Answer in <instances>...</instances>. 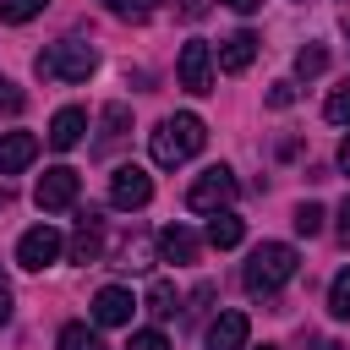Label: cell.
<instances>
[{
  "label": "cell",
  "mask_w": 350,
  "mask_h": 350,
  "mask_svg": "<svg viewBox=\"0 0 350 350\" xmlns=\"http://www.w3.org/2000/svg\"><path fill=\"white\" fill-rule=\"evenodd\" d=\"M0 208H11V191H5V186H0Z\"/></svg>",
  "instance_id": "cell-34"
},
{
  "label": "cell",
  "mask_w": 350,
  "mask_h": 350,
  "mask_svg": "<svg viewBox=\"0 0 350 350\" xmlns=\"http://www.w3.org/2000/svg\"><path fill=\"white\" fill-rule=\"evenodd\" d=\"M235 191H241V180H235L224 164H213V170H202V175L191 180L186 208H191V213H219V208H230V202H235Z\"/></svg>",
  "instance_id": "cell-4"
},
{
  "label": "cell",
  "mask_w": 350,
  "mask_h": 350,
  "mask_svg": "<svg viewBox=\"0 0 350 350\" xmlns=\"http://www.w3.org/2000/svg\"><path fill=\"white\" fill-rule=\"evenodd\" d=\"M295 230H301V235H317V230H323V208H317V202H301V208H295Z\"/></svg>",
  "instance_id": "cell-25"
},
{
  "label": "cell",
  "mask_w": 350,
  "mask_h": 350,
  "mask_svg": "<svg viewBox=\"0 0 350 350\" xmlns=\"http://www.w3.org/2000/svg\"><path fill=\"white\" fill-rule=\"evenodd\" d=\"M55 350H104V339H98L88 323H66L60 339H55Z\"/></svg>",
  "instance_id": "cell-18"
},
{
  "label": "cell",
  "mask_w": 350,
  "mask_h": 350,
  "mask_svg": "<svg viewBox=\"0 0 350 350\" xmlns=\"http://www.w3.org/2000/svg\"><path fill=\"white\" fill-rule=\"evenodd\" d=\"M5 317H11V284L0 279V323H5Z\"/></svg>",
  "instance_id": "cell-31"
},
{
  "label": "cell",
  "mask_w": 350,
  "mask_h": 350,
  "mask_svg": "<svg viewBox=\"0 0 350 350\" xmlns=\"http://www.w3.org/2000/svg\"><path fill=\"white\" fill-rule=\"evenodd\" d=\"M241 235H246V224H241L235 213H224V208H219V213L208 219V246H213V252H230V246H241Z\"/></svg>",
  "instance_id": "cell-16"
},
{
  "label": "cell",
  "mask_w": 350,
  "mask_h": 350,
  "mask_svg": "<svg viewBox=\"0 0 350 350\" xmlns=\"http://www.w3.org/2000/svg\"><path fill=\"white\" fill-rule=\"evenodd\" d=\"M252 60H257V33H230V38L219 44V71H224V77H241Z\"/></svg>",
  "instance_id": "cell-14"
},
{
  "label": "cell",
  "mask_w": 350,
  "mask_h": 350,
  "mask_svg": "<svg viewBox=\"0 0 350 350\" xmlns=\"http://www.w3.org/2000/svg\"><path fill=\"white\" fill-rule=\"evenodd\" d=\"M131 312H137V301H131V290H120V284H104V290L93 295V323H98V328H126Z\"/></svg>",
  "instance_id": "cell-9"
},
{
  "label": "cell",
  "mask_w": 350,
  "mask_h": 350,
  "mask_svg": "<svg viewBox=\"0 0 350 350\" xmlns=\"http://www.w3.org/2000/svg\"><path fill=\"white\" fill-rule=\"evenodd\" d=\"M98 252H104V219H98V208H82L77 235H71V262H98Z\"/></svg>",
  "instance_id": "cell-10"
},
{
  "label": "cell",
  "mask_w": 350,
  "mask_h": 350,
  "mask_svg": "<svg viewBox=\"0 0 350 350\" xmlns=\"http://www.w3.org/2000/svg\"><path fill=\"white\" fill-rule=\"evenodd\" d=\"M339 170H345V175H350V137H345V142H339Z\"/></svg>",
  "instance_id": "cell-33"
},
{
  "label": "cell",
  "mask_w": 350,
  "mask_h": 350,
  "mask_svg": "<svg viewBox=\"0 0 350 350\" xmlns=\"http://www.w3.org/2000/svg\"><path fill=\"white\" fill-rule=\"evenodd\" d=\"M175 306H180L175 284H170V279H153V284H148V312H153V317H175Z\"/></svg>",
  "instance_id": "cell-19"
},
{
  "label": "cell",
  "mask_w": 350,
  "mask_h": 350,
  "mask_svg": "<svg viewBox=\"0 0 350 350\" xmlns=\"http://www.w3.org/2000/svg\"><path fill=\"white\" fill-rule=\"evenodd\" d=\"M175 71H180V88H186V93H208V82H213V49H208L202 38L180 44V60H175Z\"/></svg>",
  "instance_id": "cell-8"
},
{
  "label": "cell",
  "mask_w": 350,
  "mask_h": 350,
  "mask_svg": "<svg viewBox=\"0 0 350 350\" xmlns=\"http://www.w3.org/2000/svg\"><path fill=\"white\" fill-rule=\"evenodd\" d=\"M262 350H273V345H262Z\"/></svg>",
  "instance_id": "cell-36"
},
{
  "label": "cell",
  "mask_w": 350,
  "mask_h": 350,
  "mask_svg": "<svg viewBox=\"0 0 350 350\" xmlns=\"http://www.w3.org/2000/svg\"><path fill=\"white\" fill-rule=\"evenodd\" d=\"M49 0H0V22H11V27H22V22H33L38 11H44Z\"/></svg>",
  "instance_id": "cell-20"
},
{
  "label": "cell",
  "mask_w": 350,
  "mask_h": 350,
  "mask_svg": "<svg viewBox=\"0 0 350 350\" xmlns=\"http://www.w3.org/2000/svg\"><path fill=\"white\" fill-rule=\"evenodd\" d=\"M148 5H164V0H142V11H148Z\"/></svg>",
  "instance_id": "cell-35"
},
{
  "label": "cell",
  "mask_w": 350,
  "mask_h": 350,
  "mask_svg": "<svg viewBox=\"0 0 350 350\" xmlns=\"http://www.w3.org/2000/svg\"><path fill=\"white\" fill-rule=\"evenodd\" d=\"M202 142H208V126H202L197 115H164V120L153 126V137H148V153H153V164L175 170V164L197 159Z\"/></svg>",
  "instance_id": "cell-1"
},
{
  "label": "cell",
  "mask_w": 350,
  "mask_h": 350,
  "mask_svg": "<svg viewBox=\"0 0 350 350\" xmlns=\"http://www.w3.org/2000/svg\"><path fill=\"white\" fill-rule=\"evenodd\" d=\"M246 334H252L246 312H219V317L208 323V339H202V350H246Z\"/></svg>",
  "instance_id": "cell-11"
},
{
  "label": "cell",
  "mask_w": 350,
  "mask_h": 350,
  "mask_svg": "<svg viewBox=\"0 0 350 350\" xmlns=\"http://www.w3.org/2000/svg\"><path fill=\"white\" fill-rule=\"evenodd\" d=\"M345 33H350V27H345Z\"/></svg>",
  "instance_id": "cell-37"
},
{
  "label": "cell",
  "mask_w": 350,
  "mask_h": 350,
  "mask_svg": "<svg viewBox=\"0 0 350 350\" xmlns=\"http://www.w3.org/2000/svg\"><path fill=\"white\" fill-rule=\"evenodd\" d=\"M33 71H38L44 82H88V77L98 71V49L82 44V38H60V44H49V49H38Z\"/></svg>",
  "instance_id": "cell-3"
},
{
  "label": "cell",
  "mask_w": 350,
  "mask_h": 350,
  "mask_svg": "<svg viewBox=\"0 0 350 350\" xmlns=\"http://www.w3.org/2000/svg\"><path fill=\"white\" fill-rule=\"evenodd\" d=\"M328 312H334V317H350V268L334 273V284H328Z\"/></svg>",
  "instance_id": "cell-23"
},
{
  "label": "cell",
  "mask_w": 350,
  "mask_h": 350,
  "mask_svg": "<svg viewBox=\"0 0 350 350\" xmlns=\"http://www.w3.org/2000/svg\"><path fill=\"white\" fill-rule=\"evenodd\" d=\"M55 257H60V230H55V224H33V230L16 241V262H22L27 273H44Z\"/></svg>",
  "instance_id": "cell-6"
},
{
  "label": "cell",
  "mask_w": 350,
  "mask_h": 350,
  "mask_svg": "<svg viewBox=\"0 0 350 350\" xmlns=\"http://www.w3.org/2000/svg\"><path fill=\"white\" fill-rule=\"evenodd\" d=\"M323 115H328L334 126H350V77H345V82H339V88L328 93V104H323Z\"/></svg>",
  "instance_id": "cell-22"
},
{
  "label": "cell",
  "mask_w": 350,
  "mask_h": 350,
  "mask_svg": "<svg viewBox=\"0 0 350 350\" xmlns=\"http://www.w3.org/2000/svg\"><path fill=\"white\" fill-rule=\"evenodd\" d=\"M104 11H115V16H142V11H131V0H104Z\"/></svg>",
  "instance_id": "cell-30"
},
{
  "label": "cell",
  "mask_w": 350,
  "mask_h": 350,
  "mask_svg": "<svg viewBox=\"0 0 350 350\" xmlns=\"http://www.w3.org/2000/svg\"><path fill=\"white\" fill-rule=\"evenodd\" d=\"M208 5H213V0H180V16L197 22V16H208Z\"/></svg>",
  "instance_id": "cell-28"
},
{
  "label": "cell",
  "mask_w": 350,
  "mask_h": 350,
  "mask_svg": "<svg viewBox=\"0 0 350 350\" xmlns=\"http://www.w3.org/2000/svg\"><path fill=\"white\" fill-rule=\"evenodd\" d=\"M38 159V137L33 131H5L0 137V175H16Z\"/></svg>",
  "instance_id": "cell-13"
},
{
  "label": "cell",
  "mask_w": 350,
  "mask_h": 350,
  "mask_svg": "<svg viewBox=\"0 0 350 350\" xmlns=\"http://www.w3.org/2000/svg\"><path fill=\"white\" fill-rule=\"evenodd\" d=\"M0 109H5V115H22V109H27V93H22L11 77H0Z\"/></svg>",
  "instance_id": "cell-24"
},
{
  "label": "cell",
  "mask_w": 350,
  "mask_h": 350,
  "mask_svg": "<svg viewBox=\"0 0 350 350\" xmlns=\"http://www.w3.org/2000/svg\"><path fill=\"white\" fill-rule=\"evenodd\" d=\"M82 131H88V109H77V104H66V109H55V120H49V148H60V153H71V148L82 142Z\"/></svg>",
  "instance_id": "cell-12"
},
{
  "label": "cell",
  "mask_w": 350,
  "mask_h": 350,
  "mask_svg": "<svg viewBox=\"0 0 350 350\" xmlns=\"http://www.w3.org/2000/svg\"><path fill=\"white\" fill-rule=\"evenodd\" d=\"M98 120H104V131H98V153H104V148H115V142L126 137V120H131V115H126V104H104Z\"/></svg>",
  "instance_id": "cell-17"
},
{
  "label": "cell",
  "mask_w": 350,
  "mask_h": 350,
  "mask_svg": "<svg viewBox=\"0 0 350 350\" xmlns=\"http://www.w3.org/2000/svg\"><path fill=\"white\" fill-rule=\"evenodd\" d=\"M109 202L115 208H148L153 202V180H148V170H137V164H120L115 175H109Z\"/></svg>",
  "instance_id": "cell-7"
},
{
  "label": "cell",
  "mask_w": 350,
  "mask_h": 350,
  "mask_svg": "<svg viewBox=\"0 0 350 350\" xmlns=\"http://www.w3.org/2000/svg\"><path fill=\"white\" fill-rule=\"evenodd\" d=\"M323 71H328V49L323 44H306L295 55V77H323Z\"/></svg>",
  "instance_id": "cell-21"
},
{
  "label": "cell",
  "mask_w": 350,
  "mask_h": 350,
  "mask_svg": "<svg viewBox=\"0 0 350 350\" xmlns=\"http://www.w3.org/2000/svg\"><path fill=\"white\" fill-rule=\"evenodd\" d=\"M77 191H82V175H77L71 164H55V170H44V175H38L33 202H38L44 213H60V208H71V202H77Z\"/></svg>",
  "instance_id": "cell-5"
},
{
  "label": "cell",
  "mask_w": 350,
  "mask_h": 350,
  "mask_svg": "<svg viewBox=\"0 0 350 350\" xmlns=\"http://www.w3.org/2000/svg\"><path fill=\"white\" fill-rule=\"evenodd\" d=\"M339 241H345V246H350V197H345V202H339Z\"/></svg>",
  "instance_id": "cell-29"
},
{
  "label": "cell",
  "mask_w": 350,
  "mask_h": 350,
  "mask_svg": "<svg viewBox=\"0 0 350 350\" xmlns=\"http://www.w3.org/2000/svg\"><path fill=\"white\" fill-rule=\"evenodd\" d=\"M126 350H170V339H164L159 328H137V334L126 339Z\"/></svg>",
  "instance_id": "cell-26"
},
{
  "label": "cell",
  "mask_w": 350,
  "mask_h": 350,
  "mask_svg": "<svg viewBox=\"0 0 350 350\" xmlns=\"http://www.w3.org/2000/svg\"><path fill=\"white\" fill-rule=\"evenodd\" d=\"M295 104V82H273L268 88V109H290Z\"/></svg>",
  "instance_id": "cell-27"
},
{
  "label": "cell",
  "mask_w": 350,
  "mask_h": 350,
  "mask_svg": "<svg viewBox=\"0 0 350 350\" xmlns=\"http://www.w3.org/2000/svg\"><path fill=\"white\" fill-rule=\"evenodd\" d=\"M224 5H230V11H257L262 0H224Z\"/></svg>",
  "instance_id": "cell-32"
},
{
  "label": "cell",
  "mask_w": 350,
  "mask_h": 350,
  "mask_svg": "<svg viewBox=\"0 0 350 350\" xmlns=\"http://www.w3.org/2000/svg\"><path fill=\"white\" fill-rule=\"evenodd\" d=\"M159 257H164V262H197V235H191L186 224L159 230Z\"/></svg>",
  "instance_id": "cell-15"
},
{
  "label": "cell",
  "mask_w": 350,
  "mask_h": 350,
  "mask_svg": "<svg viewBox=\"0 0 350 350\" xmlns=\"http://www.w3.org/2000/svg\"><path fill=\"white\" fill-rule=\"evenodd\" d=\"M295 268H301V257H295V246L290 241H262L252 257H246V273H241V284L252 290V295H279L290 279H295Z\"/></svg>",
  "instance_id": "cell-2"
}]
</instances>
